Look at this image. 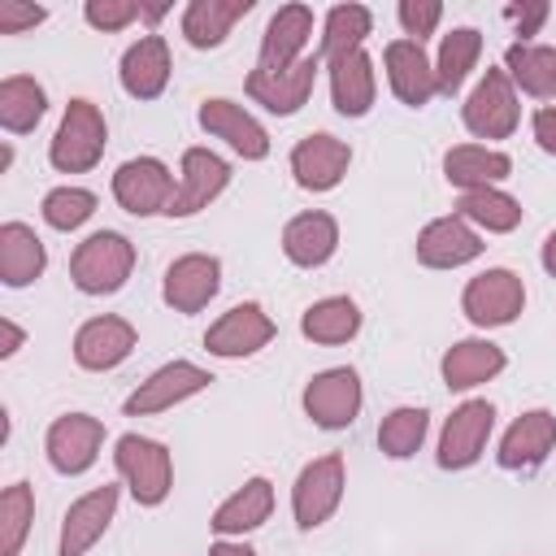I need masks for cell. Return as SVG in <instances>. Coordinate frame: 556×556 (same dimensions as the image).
Wrapping results in <instances>:
<instances>
[{"instance_id": "cell-1", "label": "cell", "mask_w": 556, "mask_h": 556, "mask_svg": "<svg viewBox=\"0 0 556 556\" xmlns=\"http://www.w3.org/2000/svg\"><path fill=\"white\" fill-rule=\"evenodd\" d=\"M135 269V243L117 230H96L87 235L74 256H70V278L83 295H113L126 287Z\"/></svg>"}, {"instance_id": "cell-2", "label": "cell", "mask_w": 556, "mask_h": 556, "mask_svg": "<svg viewBox=\"0 0 556 556\" xmlns=\"http://www.w3.org/2000/svg\"><path fill=\"white\" fill-rule=\"evenodd\" d=\"M104 139H109V126H104V113L91 104V100H70L65 113H61V126L48 143V161L52 169L61 174H87L100 156H104Z\"/></svg>"}, {"instance_id": "cell-3", "label": "cell", "mask_w": 556, "mask_h": 556, "mask_svg": "<svg viewBox=\"0 0 556 556\" xmlns=\"http://www.w3.org/2000/svg\"><path fill=\"white\" fill-rule=\"evenodd\" d=\"M113 465H117L122 482L130 486L135 504H143V508L165 504V495L174 486V460H169L165 443H156L148 434H122L117 452H113Z\"/></svg>"}, {"instance_id": "cell-4", "label": "cell", "mask_w": 556, "mask_h": 556, "mask_svg": "<svg viewBox=\"0 0 556 556\" xmlns=\"http://www.w3.org/2000/svg\"><path fill=\"white\" fill-rule=\"evenodd\" d=\"M465 130L478 139H508L521 122V104H517V87L504 70H486L478 78V87L465 96L460 104Z\"/></svg>"}, {"instance_id": "cell-5", "label": "cell", "mask_w": 556, "mask_h": 556, "mask_svg": "<svg viewBox=\"0 0 556 556\" xmlns=\"http://www.w3.org/2000/svg\"><path fill=\"white\" fill-rule=\"evenodd\" d=\"M343 486H348V469H343V456L339 452H326L317 460H308L291 486V513H295V526L300 530H317L321 521H330V513L339 508L343 500Z\"/></svg>"}, {"instance_id": "cell-6", "label": "cell", "mask_w": 556, "mask_h": 556, "mask_svg": "<svg viewBox=\"0 0 556 556\" xmlns=\"http://www.w3.org/2000/svg\"><path fill=\"white\" fill-rule=\"evenodd\" d=\"M460 308L478 330H495V326L517 321V313L526 308V287H521V278L513 269L495 265V269H482L478 278L465 282Z\"/></svg>"}, {"instance_id": "cell-7", "label": "cell", "mask_w": 556, "mask_h": 556, "mask_svg": "<svg viewBox=\"0 0 556 556\" xmlns=\"http://www.w3.org/2000/svg\"><path fill=\"white\" fill-rule=\"evenodd\" d=\"M174 174L165 161L156 156H135V161H122L117 174H113V200L135 213V217H152V213H169L174 204Z\"/></svg>"}, {"instance_id": "cell-8", "label": "cell", "mask_w": 556, "mask_h": 556, "mask_svg": "<svg viewBox=\"0 0 556 556\" xmlns=\"http://www.w3.org/2000/svg\"><path fill=\"white\" fill-rule=\"evenodd\" d=\"M361 400H365L361 378H356V369H348V365L321 369V374H313L308 387H304V413H308L313 426H321V430H348V426L356 421V413H361Z\"/></svg>"}, {"instance_id": "cell-9", "label": "cell", "mask_w": 556, "mask_h": 556, "mask_svg": "<svg viewBox=\"0 0 556 556\" xmlns=\"http://www.w3.org/2000/svg\"><path fill=\"white\" fill-rule=\"evenodd\" d=\"M213 378H208V369H200L195 361H169V365H161V369H152L130 395H126V417H148V413H165V408H174V404H182V400H191V395H200L204 387H208Z\"/></svg>"}, {"instance_id": "cell-10", "label": "cell", "mask_w": 556, "mask_h": 556, "mask_svg": "<svg viewBox=\"0 0 556 556\" xmlns=\"http://www.w3.org/2000/svg\"><path fill=\"white\" fill-rule=\"evenodd\" d=\"M100 443H104V421L91 417V413H65L48 426V439H43V452H48V465L65 478H78L96 465L100 456Z\"/></svg>"}, {"instance_id": "cell-11", "label": "cell", "mask_w": 556, "mask_h": 556, "mask_svg": "<svg viewBox=\"0 0 556 556\" xmlns=\"http://www.w3.org/2000/svg\"><path fill=\"white\" fill-rule=\"evenodd\" d=\"M491 430H495L491 400H465L460 408H452V417L443 421V434H439V469H469L482 456Z\"/></svg>"}, {"instance_id": "cell-12", "label": "cell", "mask_w": 556, "mask_h": 556, "mask_svg": "<svg viewBox=\"0 0 556 556\" xmlns=\"http://www.w3.org/2000/svg\"><path fill=\"white\" fill-rule=\"evenodd\" d=\"M269 339H274V321H269V313H265L256 300H248V304L226 308V313L208 326L204 348H208L213 356H222V361H239V356L261 352Z\"/></svg>"}, {"instance_id": "cell-13", "label": "cell", "mask_w": 556, "mask_h": 556, "mask_svg": "<svg viewBox=\"0 0 556 556\" xmlns=\"http://www.w3.org/2000/svg\"><path fill=\"white\" fill-rule=\"evenodd\" d=\"M317 70H321L317 56H304V61H295L287 70H252L248 74V96L256 104H265L269 113L291 117V113H300L308 104L313 83H317Z\"/></svg>"}, {"instance_id": "cell-14", "label": "cell", "mask_w": 556, "mask_h": 556, "mask_svg": "<svg viewBox=\"0 0 556 556\" xmlns=\"http://www.w3.org/2000/svg\"><path fill=\"white\" fill-rule=\"evenodd\" d=\"M230 182V165L208 152V148H187L182 152V165H178V191H174V204H169V217H191L200 208H208Z\"/></svg>"}, {"instance_id": "cell-15", "label": "cell", "mask_w": 556, "mask_h": 556, "mask_svg": "<svg viewBox=\"0 0 556 556\" xmlns=\"http://www.w3.org/2000/svg\"><path fill=\"white\" fill-rule=\"evenodd\" d=\"M222 291V261L213 252H187L165 269L161 295L174 313H200Z\"/></svg>"}, {"instance_id": "cell-16", "label": "cell", "mask_w": 556, "mask_h": 556, "mask_svg": "<svg viewBox=\"0 0 556 556\" xmlns=\"http://www.w3.org/2000/svg\"><path fill=\"white\" fill-rule=\"evenodd\" d=\"M200 126L213 135V139H222L235 156H243V161H265L269 156V135H265V126L243 109V104H235V100H222V96H213V100H204L200 104Z\"/></svg>"}, {"instance_id": "cell-17", "label": "cell", "mask_w": 556, "mask_h": 556, "mask_svg": "<svg viewBox=\"0 0 556 556\" xmlns=\"http://www.w3.org/2000/svg\"><path fill=\"white\" fill-rule=\"evenodd\" d=\"M482 248H486L482 235L465 217H456V213L426 222L421 235H417V261L430 265V269H460V265L478 261Z\"/></svg>"}, {"instance_id": "cell-18", "label": "cell", "mask_w": 556, "mask_h": 556, "mask_svg": "<svg viewBox=\"0 0 556 556\" xmlns=\"http://www.w3.org/2000/svg\"><path fill=\"white\" fill-rule=\"evenodd\" d=\"M348 165H352V148L343 139H334V135H326V130L304 135L291 148V174H295V182L304 191H330V187H339L343 174H348Z\"/></svg>"}, {"instance_id": "cell-19", "label": "cell", "mask_w": 556, "mask_h": 556, "mask_svg": "<svg viewBox=\"0 0 556 556\" xmlns=\"http://www.w3.org/2000/svg\"><path fill=\"white\" fill-rule=\"evenodd\" d=\"M135 326L126 321V317H113V313H104V317H91V321H83L78 326V334H74V361L83 365V369H96V374H104V369H117L130 352H135Z\"/></svg>"}, {"instance_id": "cell-20", "label": "cell", "mask_w": 556, "mask_h": 556, "mask_svg": "<svg viewBox=\"0 0 556 556\" xmlns=\"http://www.w3.org/2000/svg\"><path fill=\"white\" fill-rule=\"evenodd\" d=\"M382 65H387V78H391V91L408 104V109H421L439 96V78H434V61L421 52L417 39H391L387 52H382Z\"/></svg>"}, {"instance_id": "cell-21", "label": "cell", "mask_w": 556, "mask_h": 556, "mask_svg": "<svg viewBox=\"0 0 556 556\" xmlns=\"http://www.w3.org/2000/svg\"><path fill=\"white\" fill-rule=\"evenodd\" d=\"M113 513H117V486H96L78 495L61 517V556H87L96 539L109 530Z\"/></svg>"}, {"instance_id": "cell-22", "label": "cell", "mask_w": 556, "mask_h": 556, "mask_svg": "<svg viewBox=\"0 0 556 556\" xmlns=\"http://www.w3.org/2000/svg\"><path fill=\"white\" fill-rule=\"evenodd\" d=\"M308 39H313V9L308 4H282L261 35L256 70H287V65L304 61Z\"/></svg>"}, {"instance_id": "cell-23", "label": "cell", "mask_w": 556, "mask_h": 556, "mask_svg": "<svg viewBox=\"0 0 556 556\" xmlns=\"http://www.w3.org/2000/svg\"><path fill=\"white\" fill-rule=\"evenodd\" d=\"M556 447V413L547 408H530L521 413L504 439H500V465L504 469H534L547 460V452Z\"/></svg>"}, {"instance_id": "cell-24", "label": "cell", "mask_w": 556, "mask_h": 556, "mask_svg": "<svg viewBox=\"0 0 556 556\" xmlns=\"http://www.w3.org/2000/svg\"><path fill=\"white\" fill-rule=\"evenodd\" d=\"M169 43L161 39V35H143L139 43H130L126 52H122V70H117V78H122V91L126 96H135V100H156L161 91H165V83H169Z\"/></svg>"}, {"instance_id": "cell-25", "label": "cell", "mask_w": 556, "mask_h": 556, "mask_svg": "<svg viewBox=\"0 0 556 556\" xmlns=\"http://www.w3.org/2000/svg\"><path fill=\"white\" fill-rule=\"evenodd\" d=\"M334 248H339V222L330 213H321V208H308V213H300V217H291L282 226V252L300 269L326 265L334 256Z\"/></svg>"}, {"instance_id": "cell-26", "label": "cell", "mask_w": 556, "mask_h": 556, "mask_svg": "<svg viewBox=\"0 0 556 556\" xmlns=\"http://www.w3.org/2000/svg\"><path fill=\"white\" fill-rule=\"evenodd\" d=\"M504 365H508V356H504L500 343H491V339H460V343H452L443 352L439 374H443L447 391H469L478 382H491Z\"/></svg>"}, {"instance_id": "cell-27", "label": "cell", "mask_w": 556, "mask_h": 556, "mask_svg": "<svg viewBox=\"0 0 556 556\" xmlns=\"http://www.w3.org/2000/svg\"><path fill=\"white\" fill-rule=\"evenodd\" d=\"M274 513V482L269 478H248L239 491H230L217 513H213V534L217 539H230V534H248L256 526H265Z\"/></svg>"}, {"instance_id": "cell-28", "label": "cell", "mask_w": 556, "mask_h": 556, "mask_svg": "<svg viewBox=\"0 0 556 556\" xmlns=\"http://www.w3.org/2000/svg\"><path fill=\"white\" fill-rule=\"evenodd\" d=\"M443 174L456 191H482V187H495L500 178H508L513 161H508V152L486 148V143H456L443 156Z\"/></svg>"}, {"instance_id": "cell-29", "label": "cell", "mask_w": 556, "mask_h": 556, "mask_svg": "<svg viewBox=\"0 0 556 556\" xmlns=\"http://www.w3.org/2000/svg\"><path fill=\"white\" fill-rule=\"evenodd\" d=\"M48 269L43 239L26 222H4L0 226V282L4 287H30Z\"/></svg>"}, {"instance_id": "cell-30", "label": "cell", "mask_w": 556, "mask_h": 556, "mask_svg": "<svg viewBox=\"0 0 556 556\" xmlns=\"http://www.w3.org/2000/svg\"><path fill=\"white\" fill-rule=\"evenodd\" d=\"M378 78H374V56L361 48L343 61H330V100L343 117H365L374 104Z\"/></svg>"}, {"instance_id": "cell-31", "label": "cell", "mask_w": 556, "mask_h": 556, "mask_svg": "<svg viewBox=\"0 0 556 556\" xmlns=\"http://www.w3.org/2000/svg\"><path fill=\"white\" fill-rule=\"evenodd\" d=\"M252 13V0H191L182 9V35L191 48H217L239 17Z\"/></svg>"}, {"instance_id": "cell-32", "label": "cell", "mask_w": 556, "mask_h": 556, "mask_svg": "<svg viewBox=\"0 0 556 556\" xmlns=\"http://www.w3.org/2000/svg\"><path fill=\"white\" fill-rule=\"evenodd\" d=\"M504 74L513 78V87H521L534 100H552L556 96V48L552 43H513L504 52Z\"/></svg>"}, {"instance_id": "cell-33", "label": "cell", "mask_w": 556, "mask_h": 556, "mask_svg": "<svg viewBox=\"0 0 556 556\" xmlns=\"http://www.w3.org/2000/svg\"><path fill=\"white\" fill-rule=\"evenodd\" d=\"M356 330H361V308L352 295H326L308 304L300 317V334L313 343H348L356 339Z\"/></svg>"}, {"instance_id": "cell-34", "label": "cell", "mask_w": 556, "mask_h": 556, "mask_svg": "<svg viewBox=\"0 0 556 556\" xmlns=\"http://www.w3.org/2000/svg\"><path fill=\"white\" fill-rule=\"evenodd\" d=\"M456 217H465L473 230L508 235V230L521 226V204L508 191H500V187H482V191H460Z\"/></svg>"}, {"instance_id": "cell-35", "label": "cell", "mask_w": 556, "mask_h": 556, "mask_svg": "<svg viewBox=\"0 0 556 556\" xmlns=\"http://www.w3.org/2000/svg\"><path fill=\"white\" fill-rule=\"evenodd\" d=\"M369 30H374V13L365 4H334L326 13V26H321V56H326V65L361 52Z\"/></svg>"}, {"instance_id": "cell-36", "label": "cell", "mask_w": 556, "mask_h": 556, "mask_svg": "<svg viewBox=\"0 0 556 556\" xmlns=\"http://www.w3.org/2000/svg\"><path fill=\"white\" fill-rule=\"evenodd\" d=\"M478 56H482V35H478L473 26H456L452 35H443L439 56H434L439 91H443V96L460 91V87H465V78L473 74V65H478Z\"/></svg>"}, {"instance_id": "cell-37", "label": "cell", "mask_w": 556, "mask_h": 556, "mask_svg": "<svg viewBox=\"0 0 556 556\" xmlns=\"http://www.w3.org/2000/svg\"><path fill=\"white\" fill-rule=\"evenodd\" d=\"M43 109H48V96H43V87L30 74H9L0 83V126L9 135L35 130L39 117H43Z\"/></svg>"}, {"instance_id": "cell-38", "label": "cell", "mask_w": 556, "mask_h": 556, "mask_svg": "<svg viewBox=\"0 0 556 556\" xmlns=\"http://www.w3.org/2000/svg\"><path fill=\"white\" fill-rule=\"evenodd\" d=\"M35 521V491L30 482H9L0 495V556H17Z\"/></svg>"}, {"instance_id": "cell-39", "label": "cell", "mask_w": 556, "mask_h": 556, "mask_svg": "<svg viewBox=\"0 0 556 556\" xmlns=\"http://www.w3.org/2000/svg\"><path fill=\"white\" fill-rule=\"evenodd\" d=\"M426 426H430L426 408H413V404L391 408V413L382 417V426H378V447H382L391 460H404V456H413V452L421 447Z\"/></svg>"}, {"instance_id": "cell-40", "label": "cell", "mask_w": 556, "mask_h": 556, "mask_svg": "<svg viewBox=\"0 0 556 556\" xmlns=\"http://www.w3.org/2000/svg\"><path fill=\"white\" fill-rule=\"evenodd\" d=\"M96 213V191L87 187H52L43 195V222L52 230H78Z\"/></svg>"}, {"instance_id": "cell-41", "label": "cell", "mask_w": 556, "mask_h": 556, "mask_svg": "<svg viewBox=\"0 0 556 556\" xmlns=\"http://www.w3.org/2000/svg\"><path fill=\"white\" fill-rule=\"evenodd\" d=\"M83 17H87V26L113 35V30L130 26V22H139L143 17V4L139 0H87L83 4Z\"/></svg>"}, {"instance_id": "cell-42", "label": "cell", "mask_w": 556, "mask_h": 556, "mask_svg": "<svg viewBox=\"0 0 556 556\" xmlns=\"http://www.w3.org/2000/svg\"><path fill=\"white\" fill-rule=\"evenodd\" d=\"M395 17H400L404 35L421 43V35H430V30L439 26V17H443V4H439V0H400Z\"/></svg>"}, {"instance_id": "cell-43", "label": "cell", "mask_w": 556, "mask_h": 556, "mask_svg": "<svg viewBox=\"0 0 556 556\" xmlns=\"http://www.w3.org/2000/svg\"><path fill=\"white\" fill-rule=\"evenodd\" d=\"M48 17L43 4H22V0H0V35H22L35 30Z\"/></svg>"}, {"instance_id": "cell-44", "label": "cell", "mask_w": 556, "mask_h": 556, "mask_svg": "<svg viewBox=\"0 0 556 556\" xmlns=\"http://www.w3.org/2000/svg\"><path fill=\"white\" fill-rule=\"evenodd\" d=\"M504 17L521 35V43H530V35H539V26L547 22V0H517V4L504 9Z\"/></svg>"}, {"instance_id": "cell-45", "label": "cell", "mask_w": 556, "mask_h": 556, "mask_svg": "<svg viewBox=\"0 0 556 556\" xmlns=\"http://www.w3.org/2000/svg\"><path fill=\"white\" fill-rule=\"evenodd\" d=\"M534 143L543 148V152H552L556 156V104H543L539 113H534Z\"/></svg>"}, {"instance_id": "cell-46", "label": "cell", "mask_w": 556, "mask_h": 556, "mask_svg": "<svg viewBox=\"0 0 556 556\" xmlns=\"http://www.w3.org/2000/svg\"><path fill=\"white\" fill-rule=\"evenodd\" d=\"M22 343H26V334H22V326L4 317V321H0V356H13V352H17Z\"/></svg>"}, {"instance_id": "cell-47", "label": "cell", "mask_w": 556, "mask_h": 556, "mask_svg": "<svg viewBox=\"0 0 556 556\" xmlns=\"http://www.w3.org/2000/svg\"><path fill=\"white\" fill-rule=\"evenodd\" d=\"M208 556H256L248 543H235V539H217L213 547H208Z\"/></svg>"}, {"instance_id": "cell-48", "label": "cell", "mask_w": 556, "mask_h": 556, "mask_svg": "<svg viewBox=\"0 0 556 556\" xmlns=\"http://www.w3.org/2000/svg\"><path fill=\"white\" fill-rule=\"evenodd\" d=\"M543 269H547V274L556 278V230H552V235L543 239Z\"/></svg>"}]
</instances>
